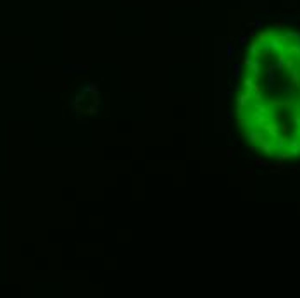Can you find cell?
Wrapping results in <instances>:
<instances>
[{
    "mask_svg": "<svg viewBox=\"0 0 300 298\" xmlns=\"http://www.w3.org/2000/svg\"><path fill=\"white\" fill-rule=\"evenodd\" d=\"M260 129H262V131L266 133V136L271 138V140H276V138L279 136V124L274 122L273 119L267 121L264 126H260Z\"/></svg>",
    "mask_w": 300,
    "mask_h": 298,
    "instance_id": "6da1fadb",
    "label": "cell"
},
{
    "mask_svg": "<svg viewBox=\"0 0 300 298\" xmlns=\"http://www.w3.org/2000/svg\"><path fill=\"white\" fill-rule=\"evenodd\" d=\"M286 150H288L290 157H300V138L297 135L286 140Z\"/></svg>",
    "mask_w": 300,
    "mask_h": 298,
    "instance_id": "7a4b0ae2",
    "label": "cell"
},
{
    "mask_svg": "<svg viewBox=\"0 0 300 298\" xmlns=\"http://www.w3.org/2000/svg\"><path fill=\"white\" fill-rule=\"evenodd\" d=\"M250 100H252V93H250V91H245V93L238 95V98H236L238 116H243V114H245V109H247V105L250 103Z\"/></svg>",
    "mask_w": 300,
    "mask_h": 298,
    "instance_id": "3957f363",
    "label": "cell"
},
{
    "mask_svg": "<svg viewBox=\"0 0 300 298\" xmlns=\"http://www.w3.org/2000/svg\"><path fill=\"white\" fill-rule=\"evenodd\" d=\"M266 114H271L269 105H267V103H264V102H259V103H254L252 114H250V117H248V119H254V117H257V116H266Z\"/></svg>",
    "mask_w": 300,
    "mask_h": 298,
    "instance_id": "277c9868",
    "label": "cell"
},
{
    "mask_svg": "<svg viewBox=\"0 0 300 298\" xmlns=\"http://www.w3.org/2000/svg\"><path fill=\"white\" fill-rule=\"evenodd\" d=\"M259 150H260L264 155H269L271 157V155H274V150L276 148H274V143H273L271 140H267V136H266L264 140L259 141Z\"/></svg>",
    "mask_w": 300,
    "mask_h": 298,
    "instance_id": "5b68a950",
    "label": "cell"
},
{
    "mask_svg": "<svg viewBox=\"0 0 300 298\" xmlns=\"http://www.w3.org/2000/svg\"><path fill=\"white\" fill-rule=\"evenodd\" d=\"M266 74H267V84H269V88H274V81H276V64H271L267 66L266 69Z\"/></svg>",
    "mask_w": 300,
    "mask_h": 298,
    "instance_id": "8992f818",
    "label": "cell"
},
{
    "mask_svg": "<svg viewBox=\"0 0 300 298\" xmlns=\"http://www.w3.org/2000/svg\"><path fill=\"white\" fill-rule=\"evenodd\" d=\"M288 76H290V83L292 86H298L300 84V67H293V69H290L288 71Z\"/></svg>",
    "mask_w": 300,
    "mask_h": 298,
    "instance_id": "52a82bcc",
    "label": "cell"
},
{
    "mask_svg": "<svg viewBox=\"0 0 300 298\" xmlns=\"http://www.w3.org/2000/svg\"><path fill=\"white\" fill-rule=\"evenodd\" d=\"M248 71L252 72L254 79H257V78H259V72H260V59H255V60H252V64L248 66Z\"/></svg>",
    "mask_w": 300,
    "mask_h": 298,
    "instance_id": "ba28073f",
    "label": "cell"
},
{
    "mask_svg": "<svg viewBox=\"0 0 300 298\" xmlns=\"http://www.w3.org/2000/svg\"><path fill=\"white\" fill-rule=\"evenodd\" d=\"M293 67H298V57H292V55H286V60H285V69L290 71Z\"/></svg>",
    "mask_w": 300,
    "mask_h": 298,
    "instance_id": "9c48e42d",
    "label": "cell"
},
{
    "mask_svg": "<svg viewBox=\"0 0 300 298\" xmlns=\"http://www.w3.org/2000/svg\"><path fill=\"white\" fill-rule=\"evenodd\" d=\"M290 159V154H288V150H278L276 152V164H279V166H283V162L285 160H288Z\"/></svg>",
    "mask_w": 300,
    "mask_h": 298,
    "instance_id": "30bf717a",
    "label": "cell"
},
{
    "mask_svg": "<svg viewBox=\"0 0 300 298\" xmlns=\"http://www.w3.org/2000/svg\"><path fill=\"white\" fill-rule=\"evenodd\" d=\"M286 135H281V136H278L276 140H273V143H274V148L276 150H283L285 147H286Z\"/></svg>",
    "mask_w": 300,
    "mask_h": 298,
    "instance_id": "8fae6325",
    "label": "cell"
},
{
    "mask_svg": "<svg viewBox=\"0 0 300 298\" xmlns=\"http://www.w3.org/2000/svg\"><path fill=\"white\" fill-rule=\"evenodd\" d=\"M285 60H286V54H285V50L278 52V64H276V69H285Z\"/></svg>",
    "mask_w": 300,
    "mask_h": 298,
    "instance_id": "7c38bea8",
    "label": "cell"
},
{
    "mask_svg": "<svg viewBox=\"0 0 300 298\" xmlns=\"http://www.w3.org/2000/svg\"><path fill=\"white\" fill-rule=\"evenodd\" d=\"M243 86H245V91H250V93H252L254 78H252V76H245V79H243Z\"/></svg>",
    "mask_w": 300,
    "mask_h": 298,
    "instance_id": "4fadbf2b",
    "label": "cell"
},
{
    "mask_svg": "<svg viewBox=\"0 0 300 298\" xmlns=\"http://www.w3.org/2000/svg\"><path fill=\"white\" fill-rule=\"evenodd\" d=\"M85 93H93V91H98V83H88V86H85L83 88Z\"/></svg>",
    "mask_w": 300,
    "mask_h": 298,
    "instance_id": "5bb4252c",
    "label": "cell"
},
{
    "mask_svg": "<svg viewBox=\"0 0 300 298\" xmlns=\"http://www.w3.org/2000/svg\"><path fill=\"white\" fill-rule=\"evenodd\" d=\"M292 119H293V124L295 126H300V107H298V105L295 107V112H293V117H292Z\"/></svg>",
    "mask_w": 300,
    "mask_h": 298,
    "instance_id": "9a60e30c",
    "label": "cell"
},
{
    "mask_svg": "<svg viewBox=\"0 0 300 298\" xmlns=\"http://www.w3.org/2000/svg\"><path fill=\"white\" fill-rule=\"evenodd\" d=\"M97 112H98V107H97V105H90L88 109L83 110V114H88V116H95Z\"/></svg>",
    "mask_w": 300,
    "mask_h": 298,
    "instance_id": "2e32d148",
    "label": "cell"
},
{
    "mask_svg": "<svg viewBox=\"0 0 300 298\" xmlns=\"http://www.w3.org/2000/svg\"><path fill=\"white\" fill-rule=\"evenodd\" d=\"M91 95V100H93V105H100V98H98V91H93V93H90Z\"/></svg>",
    "mask_w": 300,
    "mask_h": 298,
    "instance_id": "e0dca14e",
    "label": "cell"
},
{
    "mask_svg": "<svg viewBox=\"0 0 300 298\" xmlns=\"http://www.w3.org/2000/svg\"><path fill=\"white\" fill-rule=\"evenodd\" d=\"M233 76L235 78L240 76V64H235V66H233Z\"/></svg>",
    "mask_w": 300,
    "mask_h": 298,
    "instance_id": "ac0fdd59",
    "label": "cell"
},
{
    "mask_svg": "<svg viewBox=\"0 0 300 298\" xmlns=\"http://www.w3.org/2000/svg\"><path fill=\"white\" fill-rule=\"evenodd\" d=\"M226 55H228V59L231 57V55H233V45H231V43H229L228 48H226Z\"/></svg>",
    "mask_w": 300,
    "mask_h": 298,
    "instance_id": "d6986e66",
    "label": "cell"
},
{
    "mask_svg": "<svg viewBox=\"0 0 300 298\" xmlns=\"http://www.w3.org/2000/svg\"><path fill=\"white\" fill-rule=\"evenodd\" d=\"M83 100H85V91H83V90H81V93H79V95L76 97V100H74V102H79V103H81V102H83Z\"/></svg>",
    "mask_w": 300,
    "mask_h": 298,
    "instance_id": "ffe728a7",
    "label": "cell"
},
{
    "mask_svg": "<svg viewBox=\"0 0 300 298\" xmlns=\"http://www.w3.org/2000/svg\"><path fill=\"white\" fill-rule=\"evenodd\" d=\"M243 64H245V66H250V64H252V59H250V57H245V59H243Z\"/></svg>",
    "mask_w": 300,
    "mask_h": 298,
    "instance_id": "44dd1931",
    "label": "cell"
},
{
    "mask_svg": "<svg viewBox=\"0 0 300 298\" xmlns=\"http://www.w3.org/2000/svg\"><path fill=\"white\" fill-rule=\"evenodd\" d=\"M255 166H267V164H266L262 159H257V160H255Z\"/></svg>",
    "mask_w": 300,
    "mask_h": 298,
    "instance_id": "7402d4cb",
    "label": "cell"
},
{
    "mask_svg": "<svg viewBox=\"0 0 300 298\" xmlns=\"http://www.w3.org/2000/svg\"><path fill=\"white\" fill-rule=\"evenodd\" d=\"M240 43H241V45H245V43H247V36H245V35L240 36Z\"/></svg>",
    "mask_w": 300,
    "mask_h": 298,
    "instance_id": "603a6c76",
    "label": "cell"
},
{
    "mask_svg": "<svg viewBox=\"0 0 300 298\" xmlns=\"http://www.w3.org/2000/svg\"><path fill=\"white\" fill-rule=\"evenodd\" d=\"M233 152H235V148H233V147H231V148H228V155H229V157L233 155Z\"/></svg>",
    "mask_w": 300,
    "mask_h": 298,
    "instance_id": "cb8c5ba5",
    "label": "cell"
},
{
    "mask_svg": "<svg viewBox=\"0 0 300 298\" xmlns=\"http://www.w3.org/2000/svg\"><path fill=\"white\" fill-rule=\"evenodd\" d=\"M295 135H297V136L300 138V126H297V131H295Z\"/></svg>",
    "mask_w": 300,
    "mask_h": 298,
    "instance_id": "d4e9b609",
    "label": "cell"
},
{
    "mask_svg": "<svg viewBox=\"0 0 300 298\" xmlns=\"http://www.w3.org/2000/svg\"><path fill=\"white\" fill-rule=\"evenodd\" d=\"M298 62H300V55H298ZM298 67H300V66H298Z\"/></svg>",
    "mask_w": 300,
    "mask_h": 298,
    "instance_id": "484cf974",
    "label": "cell"
},
{
    "mask_svg": "<svg viewBox=\"0 0 300 298\" xmlns=\"http://www.w3.org/2000/svg\"><path fill=\"white\" fill-rule=\"evenodd\" d=\"M297 105H298V107H300V102H298V103H297Z\"/></svg>",
    "mask_w": 300,
    "mask_h": 298,
    "instance_id": "4316f807",
    "label": "cell"
},
{
    "mask_svg": "<svg viewBox=\"0 0 300 298\" xmlns=\"http://www.w3.org/2000/svg\"><path fill=\"white\" fill-rule=\"evenodd\" d=\"M297 88H298V90H300V84H298V86H297Z\"/></svg>",
    "mask_w": 300,
    "mask_h": 298,
    "instance_id": "83f0119b",
    "label": "cell"
}]
</instances>
